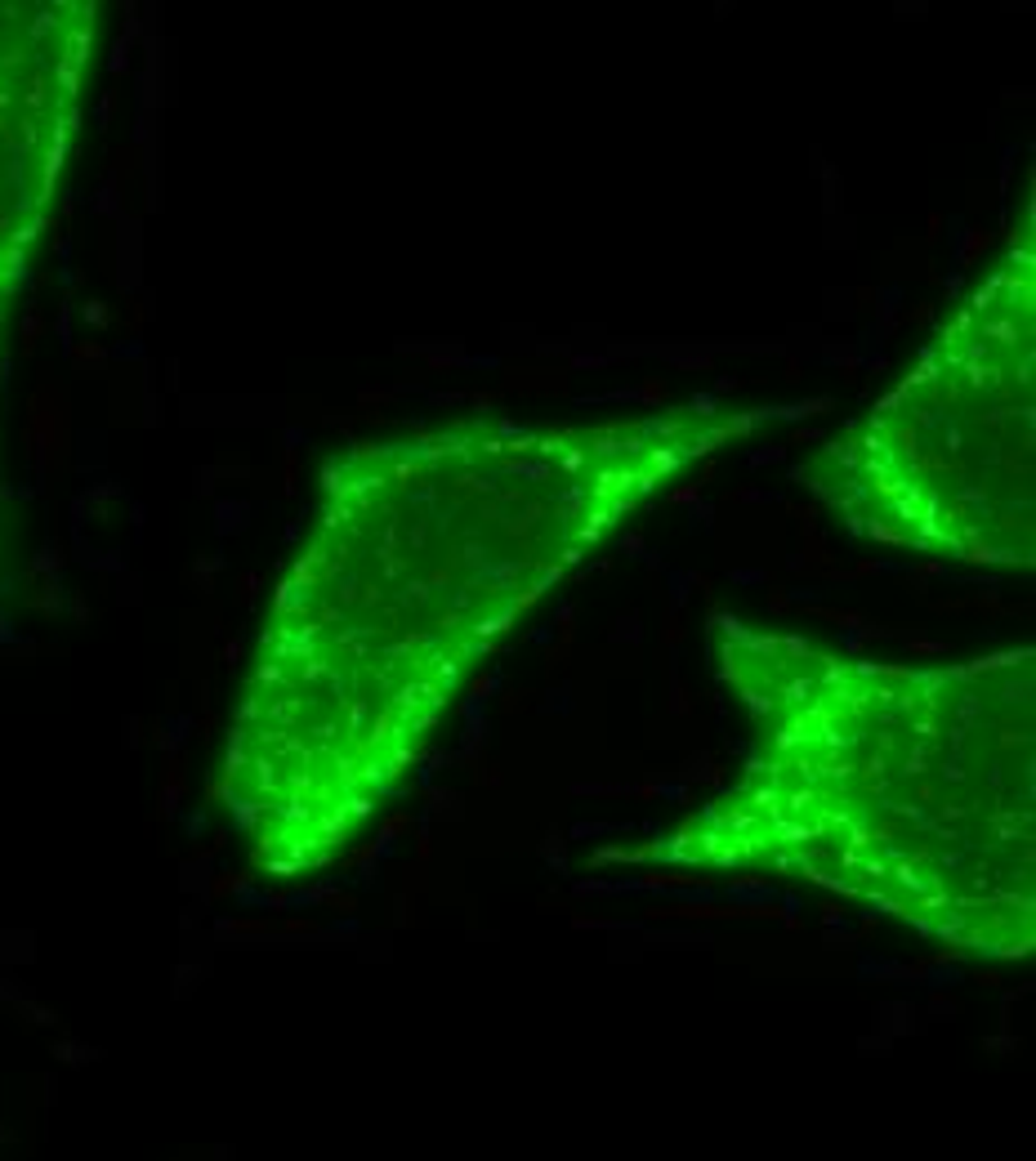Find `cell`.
Segmentation results:
<instances>
[{"instance_id": "6da1fadb", "label": "cell", "mask_w": 1036, "mask_h": 1161, "mask_svg": "<svg viewBox=\"0 0 1036 1161\" xmlns=\"http://www.w3.org/2000/svg\"><path fill=\"white\" fill-rule=\"evenodd\" d=\"M764 412L469 416L358 443L259 635L228 778L264 853L326 862L473 666L657 492Z\"/></svg>"}, {"instance_id": "7a4b0ae2", "label": "cell", "mask_w": 1036, "mask_h": 1161, "mask_svg": "<svg viewBox=\"0 0 1036 1161\" xmlns=\"http://www.w3.org/2000/svg\"><path fill=\"white\" fill-rule=\"evenodd\" d=\"M719 670L755 760L666 858L804 875L960 951L1032 947V648L884 666L724 621Z\"/></svg>"}, {"instance_id": "3957f363", "label": "cell", "mask_w": 1036, "mask_h": 1161, "mask_svg": "<svg viewBox=\"0 0 1036 1161\" xmlns=\"http://www.w3.org/2000/svg\"><path fill=\"white\" fill-rule=\"evenodd\" d=\"M1036 255L1005 250L862 420L800 465L853 532L934 559L1032 568Z\"/></svg>"}]
</instances>
